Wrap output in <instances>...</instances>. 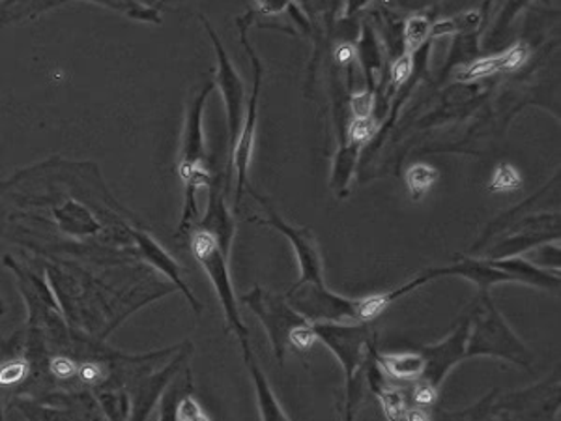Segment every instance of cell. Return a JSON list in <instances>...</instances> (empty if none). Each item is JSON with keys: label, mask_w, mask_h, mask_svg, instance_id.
Segmentation results:
<instances>
[{"label": "cell", "mask_w": 561, "mask_h": 421, "mask_svg": "<svg viewBox=\"0 0 561 421\" xmlns=\"http://www.w3.org/2000/svg\"><path fill=\"white\" fill-rule=\"evenodd\" d=\"M257 199L265 204L268 212L266 223L278 229L279 233H283L292 242L300 262L302 278L289 292L287 302L309 323H367L365 299H344L329 291L324 283L323 260L313 234L307 229L292 227L271 210L265 199Z\"/></svg>", "instance_id": "6da1fadb"}, {"label": "cell", "mask_w": 561, "mask_h": 421, "mask_svg": "<svg viewBox=\"0 0 561 421\" xmlns=\"http://www.w3.org/2000/svg\"><path fill=\"white\" fill-rule=\"evenodd\" d=\"M316 339L328 344L344 371L347 405L344 421H354L362 405L363 378L371 358L374 356V334L367 325L344 323H313Z\"/></svg>", "instance_id": "7a4b0ae2"}, {"label": "cell", "mask_w": 561, "mask_h": 421, "mask_svg": "<svg viewBox=\"0 0 561 421\" xmlns=\"http://www.w3.org/2000/svg\"><path fill=\"white\" fill-rule=\"evenodd\" d=\"M213 91V84H204V89L195 97L194 105L187 113L186 130L182 139V156L178 173L182 182L186 186V202H184V214H182L178 234L189 233L194 227L195 221L199 218V204H197V194L200 188L212 184V175L208 171L207 143H204V109H207V100L210 92Z\"/></svg>", "instance_id": "3957f363"}, {"label": "cell", "mask_w": 561, "mask_h": 421, "mask_svg": "<svg viewBox=\"0 0 561 421\" xmlns=\"http://www.w3.org/2000/svg\"><path fill=\"white\" fill-rule=\"evenodd\" d=\"M189 247H191L195 259L199 260V265L204 268V272L212 281L221 307H223V313H225L226 326L234 331V336L238 337L242 349H247L249 347V330L244 325V318L239 313L238 299H236V292H234L231 268H229V253L231 252H226L213 234L199 227H195Z\"/></svg>", "instance_id": "277c9868"}, {"label": "cell", "mask_w": 561, "mask_h": 421, "mask_svg": "<svg viewBox=\"0 0 561 421\" xmlns=\"http://www.w3.org/2000/svg\"><path fill=\"white\" fill-rule=\"evenodd\" d=\"M466 356H494L528 367V349L513 334L502 313L498 312L492 300L479 299V307L470 315V336Z\"/></svg>", "instance_id": "5b68a950"}, {"label": "cell", "mask_w": 561, "mask_h": 421, "mask_svg": "<svg viewBox=\"0 0 561 421\" xmlns=\"http://www.w3.org/2000/svg\"><path fill=\"white\" fill-rule=\"evenodd\" d=\"M242 302L260 318L266 334L270 337L276 358L279 363H283L291 347L292 331L296 330L297 326L307 325L309 320L302 317L287 300L279 299L276 294L258 286L244 294Z\"/></svg>", "instance_id": "8992f818"}, {"label": "cell", "mask_w": 561, "mask_h": 421, "mask_svg": "<svg viewBox=\"0 0 561 421\" xmlns=\"http://www.w3.org/2000/svg\"><path fill=\"white\" fill-rule=\"evenodd\" d=\"M242 44L246 47L247 55L252 59L255 83H253V94L249 105H247V113L244 115V126H242L238 141H236L233 149V163L234 168H236V204H239L244 189L247 188V171H249V163H252L255 131H257L258 96H260V86H262V78H265L260 59H258L257 52L253 51V47L247 42V26H242Z\"/></svg>", "instance_id": "52a82bcc"}, {"label": "cell", "mask_w": 561, "mask_h": 421, "mask_svg": "<svg viewBox=\"0 0 561 421\" xmlns=\"http://www.w3.org/2000/svg\"><path fill=\"white\" fill-rule=\"evenodd\" d=\"M468 336H470V317L465 318L460 325L453 330L452 336L445 337L444 341L425 347L420 354L423 358V373H421V384H426L429 388L439 391L444 383L445 376L449 371L463 362L466 356V347H468Z\"/></svg>", "instance_id": "ba28073f"}, {"label": "cell", "mask_w": 561, "mask_h": 421, "mask_svg": "<svg viewBox=\"0 0 561 421\" xmlns=\"http://www.w3.org/2000/svg\"><path fill=\"white\" fill-rule=\"evenodd\" d=\"M207 25L208 36L212 39L213 47H215V55H218V86L223 92L225 97L226 120H229V144L234 149V144L238 141L239 131L244 126V109H246V89H244V81L239 78L236 68H234L233 60L229 59L225 47L221 44L220 36L213 33L212 26Z\"/></svg>", "instance_id": "9c48e42d"}, {"label": "cell", "mask_w": 561, "mask_h": 421, "mask_svg": "<svg viewBox=\"0 0 561 421\" xmlns=\"http://www.w3.org/2000/svg\"><path fill=\"white\" fill-rule=\"evenodd\" d=\"M180 349L178 356L167 363L163 370L155 371L152 375L142 376L137 381L136 388L129 396V414L126 421H149L155 402L162 399V394L168 383L180 373L187 358L191 356V344H186Z\"/></svg>", "instance_id": "30bf717a"}, {"label": "cell", "mask_w": 561, "mask_h": 421, "mask_svg": "<svg viewBox=\"0 0 561 421\" xmlns=\"http://www.w3.org/2000/svg\"><path fill=\"white\" fill-rule=\"evenodd\" d=\"M129 234H131V238L136 242L137 252H139L142 259L147 260L149 265L154 266L155 270H160L175 285L176 291H180L186 296L187 302L194 307V312L200 313V302L195 299L194 292L184 281L180 265L144 231L129 229Z\"/></svg>", "instance_id": "8fae6325"}, {"label": "cell", "mask_w": 561, "mask_h": 421, "mask_svg": "<svg viewBox=\"0 0 561 421\" xmlns=\"http://www.w3.org/2000/svg\"><path fill=\"white\" fill-rule=\"evenodd\" d=\"M208 201L207 214L202 215V220L197 221V227L204 229L208 233L213 234L221 246L226 252H231L234 236V220L229 208H226L225 195L218 188H213Z\"/></svg>", "instance_id": "7c38bea8"}, {"label": "cell", "mask_w": 561, "mask_h": 421, "mask_svg": "<svg viewBox=\"0 0 561 421\" xmlns=\"http://www.w3.org/2000/svg\"><path fill=\"white\" fill-rule=\"evenodd\" d=\"M244 360H246L247 370H249V375H252L255 394H257L258 412H260L262 421H291L284 414L283 409H281L278 397H276L273 389L268 384L265 371L260 370L257 358L253 354L252 347L244 349Z\"/></svg>", "instance_id": "4fadbf2b"}, {"label": "cell", "mask_w": 561, "mask_h": 421, "mask_svg": "<svg viewBox=\"0 0 561 421\" xmlns=\"http://www.w3.org/2000/svg\"><path fill=\"white\" fill-rule=\"evenodd\" d=\"M526 59H528V49L518 44V46L511 47V49L502 52V55H494V57H489V59L471 62L465 72L458 73V79L470 83V81L489 78V75H494L498 72H511V70L521 68L526 62Z\"/></svg>", "instance_id": "5bb4252c"}, {"label": "cell", "mask_w": 561, "mask_h": 421, "mask_svg": "<svg viewBox=\"0 0 561 421\" xmlns=\"http://www.w3.org/2000/svg\"><path fill=\"white\" fill-rule=\"evenodd\" d=\"M365 378H367L371 388H373L376 397L381 399L382 410L386 414L387 421H407V399L399 389L389 388L381 375L378 363L374 362V356L367 363L365 370Z\"/></svg>", "instance_id": "9a60e30c"}, {"label": "cell", "mask_w": 561, "mask_h": 421, "mask_svg": "<svg viewBox=\"0 0 561 421\" xmlns=\"http://www.w3.org/2000/svg\"><path fill=\"white\" fill-rule=\"evenodd\" d=\"M492 266L498 270L507 273L513 281H521L526 285L541 286L554 291L560 286V278L556 273L545 272L539 266L531 265L528 260L518 259V257H507V259H489Z\"/></svg>", "instance_id": "2e32d148"}, {"label": "cell", "mask_w": 561, "mask_h": 421, "mask_svg": "<svg viewBox=\"0 0 561 421\" xmlns=\"http://www.w3.org/2000/svg\"><path fill=\"white\" fill-rule=\"evenodd\" d=\"M374 362L399 381L420 378L423 373V358L420 352H399V354H378L374 352Z\"/></svg>", "instance_id": "e0dca14e"}, {"label": "cell", "mask_w": 561, "mask_h": 421, "mask_svg": "<svg viewBox=\"0 0 561 421\" xmlns=\"http://www.w3.org/2000/svg\"><path fill=\"white\" fill-rule=\"evenodd\" d=\"M363 144L355 143L352 139H344L341 149L337 152L336 163H334V176H331V188L336 189L337 194L344 197L347 189H349V182L354 173L355 162L360 156V150Z\"/></svg>", "instance_id": "ac0fdd59"}, {"label": "cell", "mask_w": 561, "mask_h": 421, "mask_svg": "<svg viewBox=\"0 0 561 421\" xmlns=\"http://www.w3.org/2000/svg\"><path fill=\"white\" fill-rule=\"evenodd\" d=\"M194 391V381H191V371L187 370L186 375L178 373V375L168 383L167 388L162 394L160 399V418L157 421H178V405H180L182 397Z\"/></svg>", "instance_id": "d6986e66"}, {"label": "cell", "mask_w": 561, "mask_h": 421, "mask_svg": "<svg viewBox=\"0 0 561 421\" xmlns=\"http://www.w3.org/2000/svg\"><path fill=\"white\" fill-rule=\"evenodd\" d=\"M358 57H360V62H362L363 73H365V79H367L369 89L373 92L374 89V79H376V73L382 68L381 62V49H378V42H376V36H374L373 31L365 26V31L362 33V39H360V44H358Z\"/></svg>", "instance_id": "ffe728a7"}, {"label": "cell", "mask_w": 561, "mask_h": 421, "mask_svg": "<svg viewBox=\"0 0 561 421\" xmlns=\"http://www.w3.org/2000/svg\"><path fill=\"white\" fill-rule=\"evenodd\" d=\"M431 28L433 26H429L423 17L408 20L407 33H405V55L413 57L416 52L420 51L423 44L431 39Z\"/></svg>", "instance_id": "44dd1931"}, {"label": "cell", "mask_w": 561, "mask_h": 421, "mask_svg": "<svg viewBox=\"0 0 561 421\" xmlns=\"http://www.w3.org/2000/svg\"><path fill=\"white\" fill-rule=\"evenodd\" d=\"M439 178V173L429 165H413L408 171V189L412 194L413 199H420L421 195L425 194L426 189L433 186L434 180Z\"/></svg>", "instance_id": "7402d4cb"}, {"label": "cell", "mask_w": 561, "mask_h": 421, "mask_svg": "<svg viewBox=\"0 0 561 421\" xmlns=\"http://www.w3.org/2000/svg\"><path fill=\"white\" fill-rule=\"evenodd\" d=\"M17 407H20L21 412H23V416L28 421H73L62 410L49 409V407H44V405H38V402L21 399L17 402Z\"/></svg>", "instance_id": "603a6c76"}, {"label": "cell", "mask_w": 561, "mask_h": 421, "mask_svg": "<svg viewBox=\"0 0 561 421\" xmlns=\"http://www.w3.org/2000/svg\"><path fill=\"white\" fill-rule=\"evenodd\" d=\"M178 421H212L210 416L204 412L202 405L197 401L194 391H189L186 396L182 397L180 405H178Z\"/></svg>", "instance_id": "cb8c5ba5"}, {"label": "cell", "mask_w": 561, "mask_h": 421, "mask_svg": "<svg viewBox=\"0 0 561 421\" xmlns=\"http://www.w3.org/2000/svg\"><path fill=\"white\" fill-rule=\"evenodd\" d=\"M49 371L57 381H71L78 378L79 363L68 356H52L49 360Z\"/></svg>", "instance_id": "d4e9b609"}, {"label": "cell", "mask_w": 561, "mask_h": 421, "mask_svg": "<svg viewBox=\"0 0 561 421\" xmlns=\"http://www.w3.org/2000/svg\"><path fill=\"white\" fill-rule=\"evenodd\" d=\"M374 136V122L371 118H354L350 124L349 139L355 143L365 144Z\"/></svg>", "instance_id": "484cf974"}, {"label": "cell", "mask_w": 561, "mask_h": 421, "mask_svg": "<svg viewBox=\"0 0 561 421\" xmlns=\"http://www.w3.org/2000/svg\"><path fill=\"white\" fill-rule=\"evenodd\" d=\"M374 97L373 92H362V94H355L350 100V110L354 118H371L373 115Z\"/></svg>", "instance_id": "4316f807"}, {"label": "cell", "mask_w": 561, "mask_h": 421, "mask_svg": "<svg viewBox=\"0 0 561 421\" xmlns=\"http://www.w3.org/2000/svg\"><path fill=\"white\" fill-rule=\"evenodd\" d=\"M315 330H313V323H307L304 326H297L296 330L291 334V347L296 350H309L315 343Z\"/></svg>", "instance_id": "83f0119b"}, {"label": "cell", "mask_w": 561, "mask_h": 421, "mask_svg": "<svg viewBox=\"0 0 561 421\" xmlns=\"http://www.w3.org/2000/svg\"><path fill=\"white\" fill-rule=\"evenodd\" d=\"M413 70V57L402 55L399 59L395 60L394 68H391V89H397L400 84L405 83Z\"/></svg>", "instance_id": "f1b7e54d"}, {"label": "cell", "mask_w": 561, "mask_h": 421, "mask_svg": "<svg viewBox=\"0 0 561 421\" xmlns=\"http://www.w3.org/2000/svg\"><path fill=\"white\" fill-rule=\"evenodd\" d=\"M518 184H521V178L516 175L515 168H511L510 165H502V167L498 168L494 182H492V188L502 189L503 191V189L518 188Z\"/></svg>", "instance_id": "f546056e"}, {"label": "cell", "mask_w": 561, "mask_h": 421, "mask_svg": "<svg viewBox=\"0 0 561 421\" xmlns=\"http://www.w3.org/2000/svg\"><path fill=\"white\" fill-rule=\"evenodd\" d=\"M436 389L429 388L426 384H420L418 388H416V391H413V399H416V402L418 405H431V402H434V399H436Z\"/></svg>", "instance_id": "4dcf8cb0"}, {"label": "cell", "mask_w": 561, "mask_h": 421, "mask_svg": "<svg viewBox=\"0 0 561 421\" xmlns=\"http://www.w3.org/2000/svg\"><path fill=\"white\" fill-rule=\"evenodd\" d=\"M407 421H431L425 410L412 409L407 412Z\"/></svg>", "instance_id": "1f68e13d"}, {"label": "cell", "mask_w": 561, "mask_h": 421, "mask_svg": "<svg viewBox=\"0 0 561 421\" xmlns=\"http://www.w3.org/2000/svg\"><path fill=\"white\" fill-rule=\"evenodd\" d=\"M337 57H339V60H341V62H349L350 59H352V49H350V47H341V49H339V52H337Z\"/></svg>", "instance_id": "d6a6232c"}, {"label": "cell", "mask_w": 561, "mask_h": 421, "mask_svg": "<svg viewBox=\"0 0 561 421\" xmlns=\"http://www.w3.org/2000/svg\"><path fill=\"white\" fill-rule=\"evenodd\" d=\"M7 313V307H4V302L0 299V315H4Z\"/></svg>", "instance_id": "836d02e7"}]
</instances>
